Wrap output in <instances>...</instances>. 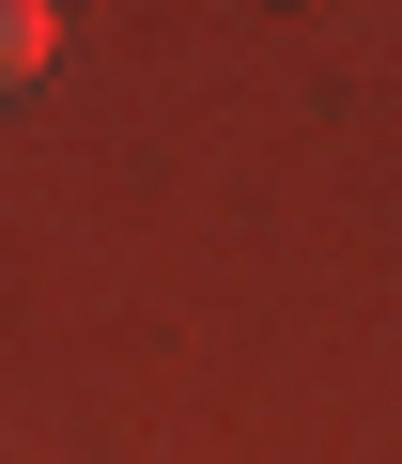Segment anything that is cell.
Masks as SVG:
<instances>
[{
	"label": "cell",
	"instance_id": "cell-1",
	"mask_svg": "<svg viewBox=\"0 0 402 464\" xmlns=\"http://www.w3.org/2000/svg\"><path fill=\"white\" fill-rule=\"evenodd\" d=\"M47 32H62V0H0V93L47 63Z\"/></svg>",
	"mask_w": 402,
	"mask_h": 464
}]
</instances>
